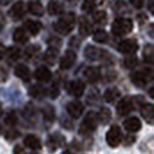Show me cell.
<instances>
[{
	"label": "cell",
	"instance_id": "1",
	"mask_svg": "<svg viewBox=\"0 0 154 154\" xmlns=\"http://www.w3.org/2000/svg\"><path fill=\"white\" fill-rule=\"evenodd\" d=\"M75 23V16L73 13H66L54 23V30L60 35H67L73 30Z\"/></svg>",
	"mask_w": 154,
	"mask_h": 154
},
{
	"label": "cell",
	"instance_id": "2",
	"mask_svg": "<svg viewBox=\"0 0 154 154\" xmlns=\"http://www.w3.org/2000/svg\"><path fill=\"white\" fill-rule=\"evenodd\" d=\"M133 28V22L130 19H117L111 26V31L115 36H124Z\"/></svg>",
	"mask_w": 154,
	"mask_h": 154
},
{
	"label": "cell",
	"instance_id": "3",
	"mask_svg": "<svg viewBox=\"0 0 154 154\" xmlns=\"http://www.w3.org/2000/svg\"><path fill=\"white\" fill-rule=\"evenodd\" d=\"M97 125V117L94 112H91L85 117V119L82 121V123L80 125L79 133L81 134H89L92 132L95 131Z\"/></svg>",
	"mask_w": 154,
	"mask_h": 154
},
{
	"label": "cell",
	"instance_id": "4",
	"mask_svg": "<svg viewBox=\"0 0 154 154\" xmlns=\"http://www.w3.org/2000/svg\"><path fill=\"white\" fill-rule=\"evenodd\" d=\"M122 131L121 129L117 126V125H112L109 131L107 132V136H106V139H107V143L110 147H117L121 141H122Z\"/></svg>",
	"mask_w": 154,
	"mask_h": 154
},
{
	"label": "cell",
	"instance_id": "5",
	"mask_svg": "<svg viewBox=\"0 0 154 154\" xmlns=\"http://www.w3.org/2000/svg\"><path fill=\"white\" fill-rule=\"evenodd\" d=\"M138 50V43L136 39H125L118 44V51L124 54H133Z\"/></svg>",
	"mask_w": 154,
	"mask_h": 154
},
{
	"label": "cell",
	"instance_id": "6",
	"mask_svg": "<svg viewBox=\"0 0 154 154\" xmlns=\"http://www.w3.org/2000/svg\"><path fill=\"white\" fill-rule=\"evenodd\" d=\"M77 59V54L74 51H66L64 56L60 58V62H59V66L62 69H69L73 66V64L75 63Z\"/></svg>",
	"mask_w": 154,
	"mask_h": 154
},
{
	"label": "cell",
	"instance_id": "7",
	"mask_svg": "<svg viewBox=\"0 0 154 154\" xmlns=\"http://www.w3.org/2000/svg\"><path fill=\"white\" fill-rule=\"evenodd\" d=\"M132 110H133V103H132L130 97L122 99L118 102V104H117V112H118V115L126 116L129 115Z\"/></svg>",
	"mask_w": 154,
	"mask_h": 154
},
{
	"label": "cell",
	"instance_id": "8",
	"mask_svg": "<svg viewBox=\"0 0 154 154\" xmlns=\"http://www.w3.org/2000/svg\"><path fill=\"white\" fill-rule=\"evenodd\" d=\"M85 88L86 85L81 80H73L69 85V93L75 97H80V96H82V94L85 92Z\"/></svg>",
	"mask_w": 154,
	"mask_h": 154
},
{
	"label": "cell",
	"instance_id": "9",
	"mask_svg": "<svg viewBox=\"0 0 154 154\" xmlns=\"http://www.w3.org/2000/svg\"><path fill=\"white\" fill-rule=\"evenodd\" d=\"M66 110L69 112V116H72L73 118H79L80 116L82 115V111H84V104L79 101H73V102H69L66 106Z\"/></svg>",
	"mask_w": 154,
	"mask_h": 154
},
{
	"label": "cell",
	"instance_id": "10",
	"mask_svg": "<svg viewBox=\"0 0 154 154\" xmlns=\"http://www.w3.org/2000/svg\"><path fill=\"white\" fill-rule=\"evenodd\" d=\"M24 13H26V8L22 1H16L9 11V15L13 20H20L21 17H23Z\"/></svg>",
	"mask_w": 154,
	"mask_h": 154
},
{
	"label": "cell",
	"instance_id": "11",
	"mask_svg": "<svg viewBox=\"0 0 154 154\" xmlns=\"http://www.w3.org/2000/svg\"><path fill=\"white\" fill-rule=\"evenodd\" d=\"M123 125L126 131L132 132V133L139 131L141 129V122H140V119L137 118V117H130V118L125 119Z\"/></svg>",
	"mask_w": 154,
	"mask_h": 154
},
{
	"label": "cell",
	"instance_id": "12",
	"mask_svg": "<svg viewBox=\"0 0 154 154\" xmlns=\"http://www.w3.org/2000/svg\"><path fill=\"white\" fill-rule=\"evenodd\" d=\"M35 78L41 82H49L51 80V71L45 66H41L36 69Z\"/></svg>",
	"mask_w": 154,
	"mask_h": 154
},
{
	"label": "cell",
	"instance_id": "13",
	"mask_svg": "<svg viewBox=\"0 0 154 154\" xmlns=\"http://www.w3.org/2000/svg\"><path fill=\"white\" fill-rule=\"evenodd\" d=\"M28 11L30 12L32 15L42 16L44 13L43 5L41 2V0H30L28 4Z\"/></svg>",
	"mask_w": 154,
	"mask_h": 154
},
{
	"label": "cell",
	"instance_id": "14",
	"mask_svg": "<svg viewBox=\"0 0 154 154\" xmlns=\"http://www.w3.org/2000/svg\"><path fill=\"white\" fill-rule=\"evenodd\" d=\"M100 69L96 67H88L85 71V78L89 84H95L100 80Z\"/></svg>",
	"mask_w": 154,
	"mask_h": 154
},
{
	"label": "cell",
	"instance_id": "15",
	"mask_svg": "<svg viewBox=\"0 0 154 154\" xmlns=\"http://www.w3.org/2000/svg\"><path fill=\"white\" fill-rule=\"evenodd\" d=\"M131 80L137 87H145L148 78H147L146 73H144V72H134L131 74Z\"/></svg>",
	"mask_w": 154,
	"mask_h": 154
},
{
	"label": "cell",
	"instance_id": "16",
	"mask_svg": "<svg viewBox=\"0 0 154 154\" xmlns=\"http://www.w3.org/2000/svg\"><path fill=\"white\" fill-rule=\"evenodd\" d=\"M15 75L19 77L21 80L23 81H29L31 77V73H30V69H28L26 65H22V64H19L17 66L15 67Z\"/></svg>",
	"mask_w": 154,
	"mask_h": 154
},
{
	"label": "cell",
	"instance_id": "17",
	"mask_svg": "<svg viewBox=\"0 0 154 154\" xmlns=\"http://www.w3.org/2000/svg\"><path fill=\"white\" fill-rule=\"evenodd\" d=\"M24 28L30 32L31 35H37L39 31L42 30L43 24L38 21H34V20H28L24 22Z\"/></svg>",
	"mask_w": 154,
	"mask_h": 154
},
{
	"label": "cell",
	"instance_id": "18",
	"mask_svg": "<svg viewBox=\"0 0 154 154\" xmlns=\"http://www.w3.org/2000/svg\"><path fill=\"white\" fill-rule=\"evenodd\" d=\"M24 145L29 147L30 149H41V147H42L39 139L34 134H28L24 138Z\"/></svg>",
	"mask_w": 154,
	"mask_h": 154
},
{
	"label": "cell",
	"instance_id": "19",
	"mask_svg": "<svg viewBox=\"0 0 154 154\" xmlns=\"http://www.w3.org/2000/svg\"><path fill=\"white\" fill-rule=\"evenodd\" d=\"M28 39H29V37H28L26 30L22 29V28H17V29L13 32V41H14L15 43L24 44V43L28 42Z\"/></svg>",
	"mask_w": 154,
	"mask_h": 154
},
{
	"label": "cell",
	"instance_id": "20",
	"mask_svg": "<svg viewBox=\"0 0 154 154\" xmlns=\"http://www.w3.org/2000/svg\"><path fill=\"white\" fill-rule=\"evenodd\" d=\"M141 115L149 124L153 123L154 118V107L153 104H145L141 107Z\"/></svg>",
	"mask_w": 154,
	"mask_h": 154
},
{
	"label": "cell",
	"instance_id": "21",
	"mask_svg": "<svg viewBox=\"0 0 154 154\" xmlns=\"http://www.w3.org/2000/svg\"><path fill=\"white\" fill-rule=\"evenodd\" d=\"M92 31V24L91 22L86 19V17H82L80 20V23H79V32L82 35V36H88Z\"/></svg>",
	"mask_w": 154,
	"mask_h": 154
},
{
	"label": "cell",
	"instance_id": "22",
	"mask_svg": "<svg viewBox=\"0 0 154 154\" xmlns=\"http://www.w3.org/2000/svg\"><path fill=\"white\" fill-rule=\"evenodd\" d=\"M101 50H99L97 48H94V46H87L85 49V56L86 58L91 59V60H96L101 58Z\"/></svg>",
	"mask_w": 154,
	"mask_h": 154
},
{
	"label": "cell",
	"instance_id": "23",
	"mask_svg": "<svg viewBox=\"0 0 154 154\" xmlns=\"http://www.w3.org/2000/svg\"><path fill=\"white\" fill-rule=\"evenodd\" d=\"M57 56H58V49L57 48H49L44 54V59L49 64H54L57 59Z\"/></svg>",
	"mask_w": 154,
	"mask_h": 154
},
{
	"label": "cell",
	"instance_id": "24",
	"mask_svg": "<svg viewBox=\"0 0 154 154\" xmlns=\"http://www.w3.org/2000/svg\"><path fill=\"white\" fill-rule=\"evenodd\" d=\"M48 12H49V14H51V15H58V14L62 13V6H60L57 1L51 0V1L49 2V5H48Z\"/></svg>",
	"mask_w": 154,
	"mask_h": 154
},
{
	"label": "cell",
	"instance_id": "25",
	"mask_svg": "<svg viewBox=\"0 0 154 154\" xmlns=\"http://www.w3.org/2000/svg\"><path fill=\"white\" fill-rule=\"evenodd\" d=\"M93 39L95 42H97V43H106L109 39V37H108V34L106 31L102 30V29H99V30H96L94 32Z\"/></svg>",
	"mask_w": 154,
	"mask_h": 154
},
{
	"label": "cell",
	"instance_id": "26",
	"mask_svg": "<svg viewBox=\"0 0 154 154\" xmlns=\"http://www.w3.org/2000/svg\"><path fill=\"white\" fill-rule=\"evenodd\" d=\"M154 58V49L151 44H147L144 49V60L148 64H152L153 63Z\"/></svg>",
	"mask_w": 154,
	"mask_h": 154
},
{
	"label": "cell",
	"instance_id": "27",
	"mask_svg": "<svg viewBox=\"0 0 154 154\" xmlns=\"http://www.w3.org/2000/svg\"><path fill=\"white\" fill-rule=\"evenodd\" d=\"M93 19H94V22L100 24V26H103L107 23V13L103 12V11H99V12H95L94 15H93Z\"/></svg>",
	"mask_w": 154,
	"mask_h": 154
},
{
	"label": "cell",
	"instance_id": "28",
	"mask_svg": "<svg viewBox=\"0 0 154 154\" xmlns=\"http://www.w3.org/2000/svg\"><path fill=\"white\" fill-rule=\"evenodd\" d=\"M118 95H119V93L117 89H108L104 94V100L107 102H114L118 97Z\"/></svg>",
	"mask_w": 154,
	"mask_h": 154
},
{
	"label": "cell",
	"instance_id": "29",
	"mask_svg": "<svg viewBox=\"0 0 154 154\" xmlns=\"http://www.w3.org/2000/svg\"><path fill=\"white\" fill-rule=\"evenodd\" d=\"M6 54H7V57L9 59H12V60H17L19 58H20V50L17 49V48H11V49H8L7 51H6Z\"/></svg>",
	"mask_w": 154,
	"mask_h": 154
},
{
	"label": "cell",
	"instance_id": "30",
	"mask_svg": "<svg viewBox=\"0 0 154 154\" xmlns=\"http://www.w3.org/2000/svg\"><path fill=\"white\" fill-rule=\"evenodd\" d=\"M30 95L34 97H42L44 95V88L41 86H34L30 88Z\"/></svg>",
	"mask_w": 154,
	"mask_h": 154
},
{
	"label": "cell",
	"instance_id": "31",
	"mask_svg": "<svg viewBox=\"0 0 154 154\" xmlns=\"http://www.w3.org/2000/svg\"><path fill=\"white\" fill-rule=\"evenodd\" d=\"M97 118H100L101 121H102V123H107L109 119H110V111H109L108 109L102 108L99 116H97Z\"/></svg>",
	"mask_w": 154,
	"mask_h": 154
},
{
	"label": "cell",
	"instance_id": "32",
	"mask_svg": "<svg viewBox=\"0 0 154 154\" xmlns=\"http://www.w3.org/2000/svg\"><path fill=\"white\" fill-rule=\"evenodd\" d=\"M94 8H95V2L93 1V0H85L84 1V4H82V9L87 12V13H91L94 11Z\"/></svg>",
	"mask_w": 154,
	"mask_h": 154
},
{
	"label": "cell",
	"instance_id": "33",
	"mask_svg": "<svg viewBox=\"0 0 154 154\" xmlns=\"http://www.w3.org/2000/svg\"><path fill=\"white\" fill-rule=\"evenodd\" d=\"M137 63H138V60L136 57H129V58L124 59V66L128 69H132V67L137 66Z\"/></svg>",
	"mask_w": 154,
	"mask_h": 154
},
{
	"label": "cell",
	"instance_id": "34",
	"mask_svg": "<svg viewBox=\"0 0 154 154\" xmlns=\"http://www.w3.org/2000/svg\"><path fill=\"white\" fill-rule=\"evenodd\" d=\"M49 95H50L52 99H56V97L59 95V87H58V85H57V84H54V85L51 86Z\"/></svg>",
	"mask_w": 154,
	"mask_h": 154
},
{
	"label": "cell",
	"instance_id": "35",
	"mask_svg": "<svg viewBox=\"0 0 154 154\" xmlns=\"http://www.w3.org/2000/svg\"><path fill=\"white\" fill-rule=\"evenodd\" d=\"M8 125H11V126H13V125H15L16 124V116L14 114H9V115L6 117V121H5Z\"/></svg>",
	"mask_w": 154,
	"mask_h": 154
},
{
	"label": "cell",
	"instance_id": "36",
	"mask_svg": "<svg viewBox=\"0 0 154 154\" xmlns=\"http://www.w3.org/2000/svg\"><path fill=\"white\" fill-rule=\"evenodd\" d=\"M130 2H131L132 6L137 9H140L144 6V0H130Z\"/></svg>",
	"mask_w": 154,
	"mask_h": 154
},
{
	"label": "cell",
	"instance_id": "37",
	"mask_svg": "<svg viewBox=\"0 0 154 154\" xmlns=\"http://www.w3.org/2000/svg\"><path fill=\"white\" fill-rule=\"evenodd\" d=\"M6 54V49L2 44H0V60L4 58V56Z\"/></svg>",
	"mask_w": 154,
	"mask_h": 154
},
{
	"label": "cell",
	"instance_id": "38",
	"mask_svg": "<svg viewBox=\"0 0 154 154\" xmlns=\"http://www.w3.org/2000/svg\"><path fill=\"white\" fill-rule=\"evenodd\" d=\"M66 1H67V2H69V4H73V5L78 2V0H66Z\"/></svg>",
	"mask_w": 154,
	"mask_h": 154
},
{
	"label": "cell",
	"instance_id": "39",
	"mask_svg": "<svg viewBox=\"0 0 154 154\" xmlns=\"http://www.w3.org/2000/svg\"><path fill=\"white\" fill-rule=\"evenodd\" d=\"M2 115V108H1V104H0V116Z\"/></svg>",
	"mask_w": 154,
	"mask_h": 154
},
{
	"label": "cell",
	"instance_id": "40",
	"mask_svg": "<svg viewBox=\"0 0 154 154\" xmlns=\"http://www.w3.org/2000/svg\"><path fill=\"white\" fill-rule=\"evenodd\" d=\"M63 154H72V153H69V152H64Z\"/></svg>",
	"mask_w": 154,
	"mask_h": 154
},
{
	"label": "cell",
	"instance_id": "41",
	"mask_svg": "<svg viewBox=\"0 0 154 154\" xmlns=\"http://www.w3.org/2000/svg\"><path fill=\"white\" fill-rule=\"evenodd\" d=\"M31 154H36V153H31Z\"/></svg>",
	"mask_w": 154,
	"mask_h": 154
}]
</instances>
